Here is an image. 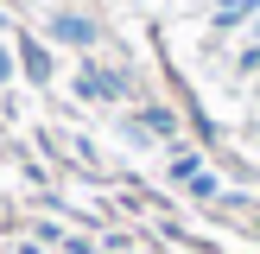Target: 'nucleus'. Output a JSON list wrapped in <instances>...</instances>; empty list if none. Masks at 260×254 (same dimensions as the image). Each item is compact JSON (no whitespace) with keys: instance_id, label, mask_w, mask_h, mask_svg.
<instances>
[{"instance_id":"2","label":"nucleus","mask_w":260,"mask_h":254,"mask_svg":"<svg viewBox=\"0 0 260 254\" xmlns=\"http://www.w3.org/2000/svg\"><path fill=\"white\" fill-rule=\"evenodd\" d=\"M25 70H32V76H51V57H45L38 45H25Z\"/></svg>"},{"instance_id":"1","label":"nucleus","mask_w":260,"mask_h":254,"mask_svg":"<svg viewBox=\"0 0 260 254\" xmlns=\"http://www.w3.org/2000/svg\"><path fill=\"white\" fill-rule=\"evenodd\" d=\"M51 32H57L63 45H89V19H76V13H57V19H51Z\"/></svg>"},{"instance_id":"3","label":"nucleus","mask_w":260,"mask_h":254,"mask_svg":"<svg viewBox=\"0 0 260 254\" xmlns=\"http://www.w3.org/2000/svg\"><path fill=\"white\" fill-rule=\"evenodd\" d=\"M7 76H13V64H7V57H0V83H7Z\"/></svg>"}]
</instances>
